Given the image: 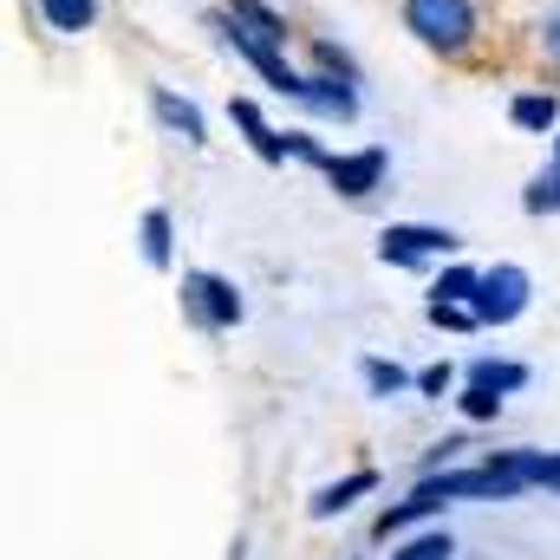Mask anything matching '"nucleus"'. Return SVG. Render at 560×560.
<instances>
[{
	"label": "nucleus",
	"mask_w": 560,
	"mask_h": 560,
	"mask_svg": "<svg viewBox=\"0 0 560 560\" xmlns=\"http://www.w3.org/2000/svg\"><path fill=\"white\" fill-rule=\"evenodd\" d=\"M418 392H423V398H443V392H456V365H450V359L423 365V372H418Z\"/></svg>",
	"instance_id": "nucleus-27"
},
{
	"label": "nucleus",
	"mask_w": 560,
	"mask_h": 560,
	"mask_svg": "<svg viewBox=\"0 0 560 560\" xmlns=\"http://www.w3.org/2000/svg\"><path fill=\"white\" fill-rule=\"evenodd\" d=\"M300 105H306L313 118H326V125H352V118H359V85L339 79V72H306Z\"/></svg>",
	"instance_id": "nucleus-8"
},
{
	"label": "nucleus",
	"mask_w": 560,
	"mask_h": 560,
	"mask_svg": "<svg viewBox=\"0 0 560 560\" xmlns=\"http://www.w3.org/2000/svg\"><path fill=\"white\" fill-rule=\"evenodd\" d=\"M463 378H469V385H482V392H495V398H515V392H528V378H535V372H528L522 359H469V365H463Z\"/></svg>",
	"instance_id": "nucleus-13"
},
{
	"label": "nucleus",
	"mask_w": 560,
	"mask_h": 560,
	"mask_svg": "<svg viewBox=\"0 0 560 560\" xmlns=\"http://www.w3.org/2000/svg\"><path fill=\"white\" fill-rule=\"evenodd\" d=\"M150 118H156L170 138H183L189 150H202V143H209V125H202V112H196L189 98H176L170 85H150Z\"/></svg>",
	"instance_id": "nucleus-10"
},
{
	"label": "nucleus",
	"mask_w": 560,
	"mask_h": 560,
	"mask_svg": "<svg viewBox=\"0 0 560 560\" xmlns=\"http://www.w3.org/2000/svg\"><path fill=\"white\" fill-rule=\"evenodd\" d=\"M319 176L332 183V196H346V202H372V196L385 189V176H392V150H385V143L332 150V163H326Z\"/></svg>",
	"instance_id": "nucleus-6"
},
{
	"label": "nucleus",
	"mask_w": 560,
	"mask_h": 560,
	"mask_svg": "<svg viewBox=\"0 0 560 560\" xmlns=\"http://www.w3.org/2000/svg\"><path fill=\"white\" fill-rule=\"evenodd\" d=\"M242 313H248V300H242V287L229 275H209V268L183 275V319L196 332H235Z\"/></svg>",
	"instance_id": "nucleus-5"
},
{
	"label": "nucleus",
	"mask_w": 560,
	"mask_h": 560,
	"mask_svg": "<svg viewBox=\"0 0 560 560\" xmlns=\"http://www.w3.org/2000/svg\"><path fill=\"white\" fill-rule=\"evenodd\" d=\"M138 248L156 275H170V261H176V222H170V209H143L138 215Z\"/></svg>",
	"instance_id": "nucleus-14"
},
{
	"label": "nucleus",
	"mask_w": 560,
	"mask_h": 560,
	"mask_svg": "<svg viewBox=\"0 0 560 560\" xmlns=\"http://www.w3.org/2000/svg\"><path fill=\"white\" fill-rule=\"evenodd\" d=\"M229 125L248 138V150H255L268 170H280V163L293 156V150H287V131H275V125H268V112H261L255 98H229Z\"/></svg>",
	"instance_id": "nucleus-9"
},
{
	"label": "nucleus",
	"mask_w": 560,
	"mask_h": 560,
	"mask_svg": "<svg viewBox=\"0 0 560 560\" xmlns=\"http://www.w3.org/2000/svg\"><path fill=\"white\" fill-rule=\"evenodd\" d=\"M222 13H229V20H242L248 33H261V39H275V46H287V39H293V26H287V13H280V7H268V0H222Z\"/></svg>",
	"instance_id": "nucleus-17"
},
{
	"label": "nucleus",
	"mask_w": 560,
	"mask_h": 560,
	"mask_svg": "<svg viewBox=\"0 0 560 560\" xmlns=\"http://www.w3.org/2000/svg\"><path fill=\"white\" fill-rule=\"evenodd\" d=\"M423 319H430L436 332H476V326H482V313H476V306H456V300H430Z\"/></svg>",
	"instance_id": "nucleus-21"
},
{
	"label": "nucleus",
	"mask_w": 560,
	"mask_h": 560,
	"mask_svg": "<svg viewBox=\"0 0 560 560\" xmlns=\"http://www.w3.org/2000/svg\"><path fill=\"white\" fill-rule=\"evenodd\" d=\"M359 378H365V398H405V392H418V378L398 359H378V352L359 359Z\"/></svg>",
	"instance_id": "nucleus-16"
},
{
	"label": "nucleus",
	"mask_w": 560,
	"mask_h": 560,
	"mask_svg": "<svg viewBox=\"0 0 560 560\" xmlns=\"http://www.w3.org/2000/svg\"><path fill=\"white\" fill-rule=\"evenodd\" d=\"M509 125L528 131V138H555L560 131V98L555 92H515V98H509Z\"/></svg>",
	"instance_id": "nucleus-12"
},
{
	"label": "nucleus",
	"mask_w": 560,
	"mask_h": 560,
	"mask_svg": "<svg viewBox=\"0 0 560 560\" xmlns=\"http://www.w3.org/2000/svg\"><path fill=\"white\" fill-rule=\"evenodd\" d=\"M548 156H555V163H560V131H555V138H548Z\"/></svg>",
	"instance_id": "nucleus-28"
},
{
	"label": "nucleus",
	"mask_w": 560,
	"mask_h": 560,
	"mask_svg": "<svg viewBox=\"0 0 560 560\" xmlns=\"http://www.w3.org/2000/svg\"><path fill=\"white\" fill-rule=\"evenodd\" d=\"M313 72H339V79H352V85H359L352 52H346V46H332V39H313Z\"/></svg>",
	"instance_id": "nucleus-25"
},
{
	"label": "nucleus",
	"mask_w": 560,
	"mask_h": 560,
	"mask_svg": "<svg viewBox=\"0 0 560 560\" xmlns=\"http://www.w3.org/2000/svg\"><path fill=\"white\" fill-rule=\"evenodd\" d=\"M398 13H405V33L418 39L423 52H436V59H450V66L476 59V46H482V13H476V0H398Z\"/></svg>",
	"instance_id": "nucleus-2"
},
{
	"label": "nucleus",
	"mask_w": 560,
	"mask_h": 560,
	"mask_svg": "<svg viewBox=\"0 0 560 560\" xmlns=\"http://www.w3.org/2000/svg\"><path fill=\"white\" fill-rule=\"evenodd\" d=\"M463 242L456 229H436V222H385L378 229V261L385 268H405V275H423L436 261H450Z\"/></svg>",
	"instance_id": "nucleus-4"
},
{
	"label": "nucleus",
	"mask_w": 560,
	"mask_h": 560,
	"mask_svg": "<svg viewBox=\"0 0 560 560\" xmlns=\"http://www.w3.org/2000/svg\"><path fill=\"white\" fill-rule=\"evenodd\" d=\"M202 26H209V33H215V39H222V46H229V52H235L242 66H255V72H261V79L275 85L280 98H293V105H300V92H306V72H300V66H287V46L261 39V33H248V26H242V20H229L222 7H215V13H209Z\"/></svg>",
	"instance_id": "nucleus-3"
},
{
	"label": "nucleus",
	"mask_w": 560,
	"mask_h": 560,
	"mask_svg": "<svg viewBox=\"0 0 560 560\" xmlns=\"http://www.w3.org/2000/svg\"><path fill=\"white\" fill-rule=\"evenodd\" d=\"M528 300H535V280H528V268H515V261L482 268V293H476L482 326H515V319L528 313Z\"/></svg>",
	"instance_id": "nucleus-7"
},
{
	"label": "nucleus",
	"mask_w": 560,
	"mask_h": 560,
	"mask_svg": "<svg viewBox=\"0 0 560 560\" xmlns=\"http://www.w3.org/2000/svg\"><path fill=\"white\" fill-rule=\"evenodd\" d=\"M287 150H293V163H313V170H326V163H332V150L313 138V131H287Z\"/></svg>",
	"instance_id": "nucleus-26"
},
{
	"label": "nucleus",
	"mask_w": 560,
	"mask_h": 560,
	"mask_svg": "<svg viewBox=\"0 0 560 560\" xmlns=\"http://www.w3.org/2000/svg\"><path fill=\"white\" fill-rule=\"evenodd\" d=\"M476 293H482V268H469V261H450L443 275L430 280V300H456V306H476Z\"/></svg>",
	"instance_id": "nucleus-18"
},
{
	"label": "nucleus",
	"mask_w": 560,
	"mask_h": 560,
	"mask_svg": "<svg viewBox=\"0 0 560 560\" xmlns=\"http://www.w3.org/2000/svg\"><path fill=\"white\" fill-rule=\"evenodd\" d=\"M456 411H463V423H495V418H502V398L463 378V392H456Z\"/></svg>",
	"instance_id": "nucleus-22"
},
{
	"label": "nucleus",
	"mask_w": 560,
	"mask_h": 560,
	"mask_svg": "<svg viewBox=\"0 0 560 560\" xmlns=\"http://www.w3.org/2000/svg\"><path fill=\"white\" fill-rule=\"evenodd\" d=\"M515 495H528V482H522V469L502 450L482 456V463H469V469H456V463L450 469H423L418 482H411V495L378 515V541H392V535L418 528L430 515H443L450 502H515Z\"/></svg>",
	"instance_id": "nucleus-1"
},
{
	"label": "nucleus",
	"mask_w": 560,
	"mask_h": 560,
	"mask_svg": "<svg viewBox=\"0 0 560 560\" xmlns=\"http://www.w3.org/2000/svg\"><path fill=\"white\" fill-rule=\"evenodd\" d=\"M502 456L522 469L528 489H555L560 495V450H502Z\"/></svg>",
	"instance_id": "nucleus-19"
},
{
	"label": "nucleus",
	"mask_w": 560,
	"mask_h": 560,
	"mask_svg": "<svg viewBox=\"0 0 560 560\" xmlns=\"http://www.w3.org/2000/svg\"><path fill=\"white\" fill-rule=\"evenodd\" d=\"M33 13H39L46 33H59V39H79V33L98 26V0H33Z\"/></svg>",
	"instance_id": "nucleus-15"
},
{
	"label": "nucleus",
	"mask_w": 560,
	"mask_h": 560,
	"mask_svg": "<svg viewBox=\"0 0 560 560\" xmlns=\"http://www.w3.org/2000/svg\"><path fill=\"white\" fill-rule=\"evenodd\" d=\"M365 495H378V469H352V476H339V482L313 489L306 515H313V522H339V515H346L352 502H365Z\"/></svg>",
	"instance_id": "nucleus-11"
},
{
	"label": "nucleus",
	"mask_w": 560,
	"mask_h": 560,
	"mask_svg": "<svg viewBox=\"0 0 560 560\" xmlns=\"http://www.w3.org/2000/svg\"><path fill=\"white\" fill-rule=\"evenodd\" d=\"M522 215H560V163L555 156H548V170L528 176V189H522Z\"/></svg>",
	"instance_id": "nucleus-20"
},
{
	"label": "nucleus",
	"mask_w": 560,
	"mask_h": 560,
	"mask_svg": "<svg viewBox=\"0 0 560 560\" xmlns=\"http://www.w3.org/2000/svg\"><path fill=\"white\" fill-rule=\"evenodd\" d=\"M229 560H248V548H242V541H235V555H229Z\"/></svg>",
	"instance_id": "nucleus-29"
},
{
	"label": "nucleus",
	"mask_w": 560,
	"mask_h": 560,
	"mask_svg": "<svg viewBox=\"0 0 560 560\" xmlns=\"http://www.w3.org/2000/svg\"><path fill=\"white\" fill-rule=\"evenodd\" d=\"M392 560H456V541H450V528H430V535H411Z\"/></svg>",
	"instance_id": "nucleus-23"
},
{
	"label": "nucleus",
	"mask_w": 560,
	"mask_h": 560,
	"mask_svg": "<svg viewBox=\"0 0 560 560\" xmlns=\"http://www.w3.org/2000/svg\"><path fill=\"white\" fill-rule=\"evenodd\" d=\"M535 52L560 72V0L555 7H541V20H535Z\"/></svg>",
	"instance_id": "nucleus-24"
}]
</instances>
